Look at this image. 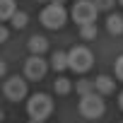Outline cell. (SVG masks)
<instances>
[{"mask_svg": "<svg viewBox=\"0 0 123 123\" xmlns=\"http://www.w3.org/2000/svg\"><path fill=\"white\" fill-rule=\"evenodd\" d=\"M53 111V99L43 92H36L29 101H27V113L29 118H36V121H46Z\"/></svg>", "mask_w": 123, "mask_h": 123, "instance_id": "cell-1", "label": "cell"}, {"mask_svg": "<svg viewBox=\"0 0 123 123\" xmlns=\"http://www.w3.org/2000/svg\"><path fill=\"white\" fill-rule=\"evenodd\" d=\"M92 51L87 46H75L68 51V68L75 70V73H87L92 68Z\"/></svg>", "mask_w": 123, "mask_h": 123, "instance_id": "cell-2", "label": "cell"}, {"mask_svg": "<svg viewBox=\"0 0 123 123\" xmlns=\"http://www.w3.org/2000/svg\"><path fill=\"white\" fill-rule=\"evenodd\" d=\"M65 19H68V12H65L63 5H51L48 3L41 10V24L48 27V29H60V27L65 24Z\"/></svg>", "mask_w": 123, "mask_h": 123, "instance_id": "cell-3", "label": "cell"}, {"mask_svg": "<svg viewBox=\"0 0 123 123\" xmlns=\"http://www.w3.org/2000/svg\"><path fill=\"white\" fill-rule=\"evenodd\" d=\"M97 7H94V3L92 0H77V3L73 5V19L80 24V27H85V24H94V19H97Z\"/></svg>", "mask_w": 123, "mask_h": 123, "instance_id": "cell-4", "label": "cell"}, {"mask_svg": "<svg viewBox=\"0 0 123 123\" xmlns=\"http://www.w3.org/2000/svg\"><path fill=\"white\" fill-rule=\"evenodd\" d=\"M104 99L97 94V92H92V94H85L82 99H80V113L85 116V118H99L101 113H104Z\"/></svg>", "mask_w": 123, "mask_h": 123, "instance_id": "cell-5", "label": "cell"}, {"mask_svg": "<svg viewBox=\"0 0 123 123\" xmlns=\"http://www.w3.org/2000/svg\"><path fill=\"white\" fill-rule=\"evenodd\" d=\"M3 94L10 99V101H19L27 97V80H22L19 75L17 77H7L3 82Z\"/></svg>", "mask_w": 123, "mask_h": 123, "instance_id": "cell-6", "label": "cell"}, {"mask_svg": "<svg viewBox=\"0 0 123 123\" xmlns=\"http://www.w3.org/2000/svg\"><path fill=\"white\" fill-rule=\"evenodd\" d=\"M46 60L41 58V55H29V60L24 63V75H27V80H41L43 75H46Z\"/></svg>", "mask_w": 123, "mask_h": 123, "instance_id": "cell-7", "label": "cell"}, {"mask_svg": "<svg viewBox=\"0 0 123 123\" xmlns=\"http://www.w3.org/2000/svg\"><path fill=\"white\" fill-rule=\"evenodd\" d=\"M92 82H94V92H99V97H106V94H111L116 89V80H111L109 75H99Z\"/></svg>", "mask_w": 123, "mask_h": 123, "instance_id": "cell-8", "label": "cell"}, {"mask_svg": "<svg viewBox=\"0 0 123 123\" xmlns=\"http://www.w3.org/2000/svg\"><path fill=\"white\" fill-rule=\"evenodd\" d=\"M27 46H29L31 55H41V53H43V51L48 48V39H46V36H39V34H36V36H31V39H29V43H27Z\"/></svg>", "mask_w": 123, "mask_h": 123, "instance_id": "cell-9", "label": "cell"}, {"mask_svg": "<svg viewBox=\"0 0 123 123\" xmlns=\"http://www.w3.org/2000/svg\"><path fill=\"white\" fill-rule=\"evenodd\" d=\"M51 65H53L55 73H63V70L68 68V53H65V51H53V55H51Z\"/></svg>", "mask_w": 123, "mask_h": 123, "instance_id": "cell-10", "label": "cell"}, {"mask_svg": "<svg viewBox=\"0 0 123 123\" xmlns=\"http://www.w3.org/2000/svg\"><path fill=\"white\" fill-rule=\"evenodd\" d=\"M15 12H17V7H15V0H0V22L10 19Z\"/></svg>", "mask_w": 123, "mask_h": 123, "instance_id": "cell-11", "label": "cell"}, {"mask_svg": "<svg viewBox=\"0 0 123 123\" xmlns=\"http://www.w3.org/2000/svg\"><path fill=\"white\" fill-rule=\"evenodd\" d=\"M106 29L111 31V34H123V17L121 15H111L109 19H106Z\"/></svg>", "mask_w": 123, "mask_h": 123, "instance_id": "cell-12", "label": "cell"}, {"mask_svg": "<svg viewBox=\"0 0 123 123\" xmlns=\"http://www.w3.org/2000/svg\"><path fill=\"white\" fill-rule=\"evenodd\" d=\"M53 89H55V94L65 97V94H70V92H73V82H70L68 77H58V80L53 82Z\"/></svg>", "mask_w": 123, "mask_h": 123, "instance_id": "cell-13", "label": "cell"}, {"mask_svg": "<svg viewBox=\"0 0 123 123\" xmlns=\"http://www.w3.org/2000/svg\"><path fill=\"white\" fill-rule=\"evenodd\" d=\"M10 22H12V27H15V29H24V27H27V22H29V17H27V12L17 10V12L10 17Z\"/></svg>", "mask_w": 123, "mask_h": 123, "instance_id": "cell-14", "label": "cell"}, {"mask_svg": "<svg viewBox=\"0 0 123 123\" xmlns=\"http://www.w3.org/2000/svg\"><path fill=\"white\" fill-rule=\"evenodd\" d=\"M75 89H77V94H92L94 92V82L92 80H77V85H75Z\"/></svg>", "mask_w": 123, "mask_h": 123, "instance_id": "cell-15", "label": "cell"}, {"mask_svg": "<svg viewBox=\"0 0 123 123\" xmlns=\"http://www.w3.org/2000/svg\"><path fill=\"white\" fill-rule=\"evenodd\" d=\"M80 36H82L85 41L94 39V36H97V27H94V24H85V27H80Z\"/></svg>", "mask_w": 123, "mask_h": 123, "instance_id": "cell-16", "label": "cell"}, {"mask_svg": "<svg viewBox=\"0 0 123 123\" xmlns=\"http://www.w3.org/2000/svg\"><path fill=\"white\" fill-rule=\"evenodd\" d=\"M113 68H116V77H118V80H123V55H118V58H116V65H113Z\"/></svg>", "mask_w": 123, "mask_h": 123, "instance_id": "cell-17", "label": "cell"}, {"mask_svg": "<svg viewBox=\"0 0 123 123\" xmlns=\"http://www.w3.org/2000/svg\"><path fill=\"white\" fill-rule=\"evenodd\" d=\"M113 5V0H94V7L97 10H109Z\"/></svg>", "mask_w": 123, "mask_h": 123, "instance_id": "cell-18", "label": "cell"}, {"mask_svg": "<svg viewBox=\"0 0 123 123\" xmlns=\"http://www.w3.org/2000/svg\"><path fill=\"white\" fill-rule=\"evenodd\" d=\"M7 36H10L7 27H3V24H0V43H3V41H7Z\"/></svg>", "mask_w": 123, "mask_h": 123, "instance_id": "cell-19", "label": "cell"}, {"mask_svg": "<svg viewBox=\"0 0 123 123\" xmlns=\"http://www.w3.org/2000/svg\"><path fill=\"white\" fill-rule=\"evenodd\" d=\"M5 73H7V65H5V60H0V77H5Z\"/></svg>", "mask_w": 123, "mask_h": 123, "instance_id": "cell-20", "label": "cell"}, {"mask_svg": "<svg viewBox=\"0 0 123 123\" xmlns=\"http://www.w3.org/2000/svg\"><path fill=\"white\" fill-rule=\"evenodd\" d=\"M65 0H51V5H63Z\"/></svg>", "mask_w": 123, "mask_h": 123, "instance_id": "cell-21", "label": "cell"}, {"mask_svg": "<svg viewBox=\"0 0 123 123\" xmlns=\"http://www.w3.org/2000/svg\"><path fill=\"white\" fill-rule=\"evenodd\" d=\"M3 121H5V111H3V109H0V123H3Z\"/></svg>", "mask_w": 123, "mask_h": 123, "instance_id": "cell-22", "label": "cell"}, {"mask_svg": "<svg viewBox=\"0 0 123 123\" xmlns=\"http://www.w3.org/2000/svg\"><path fill=\"white\" fill-rule=\"evenodd\" d=\"M118 104H121V109H123V92H121V97H118Z\"/></svg>", "mask_w": 123, "mask_h": 123, "instance_id": "cell-23", "label": "cell"}, {"mask_svg": "<svg viewBox=\"0 0 123 123\" xmlns=\"http://www.w3.org/2000/svg\"><path fill=\"white\" fill-rule=\"evenodd\" d=\"M29 123H43V121H36V118H29Z\"/></svg>", "mask_w": 123, "mask_h": 123, "instance_id": "cell-24", "label": "cell"}, {"mask_svg": "<svg viewBox=\"0 0 123 123\" xmlns=\"http://www.w3.org/2000/svg\"><path fill=\"white\" fill-rule=\"evenodd\" d=\"M36 3H51V0H36Z\"/></svg>", "mask_w": 123, "mask_h": 123, "instance_id": "cell-25", "label": "cell"}, {"mask_svg": "<svg viewBox=\"0 0 123 123\" xmlns=\"http://www.w3.org/2000/svg\"><path fill=\"white\" fill-rule=\"evenodd\" d=\"M118 3H121V5H123V0H118Z\"/></svg>", "mask_w": 123, "mask_h": 123, "instance_id": "cell-26", "label": "cell"}]
</instances>
